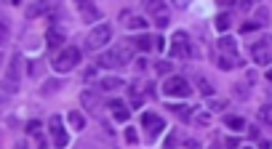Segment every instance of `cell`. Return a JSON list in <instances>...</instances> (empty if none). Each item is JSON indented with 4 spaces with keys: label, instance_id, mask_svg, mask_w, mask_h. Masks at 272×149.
Returning <instances> with one entry per match:
<instances>
[{
    "label": "cell",
    "instance_id": "1",
    "mask_svg": "<svg viewBox=\"0 0 272 149\" xmlns=\"http://www.w3.org/2000/svg\"><path fill=\"white\" fill-rule=\"evenodd\" d=\"M134 56V45L126 43V45H115V48H110L104 56L99 59V67H104V70H117V67H128V61H131Z\"/></svg>",
    "mask_w": 272,
    "mask_h": 149
},
{
    "label": "cell",
    "instance_id": "2",
    "mask_svg": "<svg viewBox=\"0 0 272 149\" xmlns=\"http://www.w3.org/2000/svg\"><path fill=\"white\" fill-rule=\"evenodd\" d=\"M110 40H112V27L110 24H99L86 35V51H99V48H104Z\"/></svg>",
    "mask_w": 272,
    "mask_h": 149
},
{
    "label": "cell",
    "instance_id": "3",
    "mask_svg": "<svg viewBox=\"0 0 272 149\" xmlns=\"http://www.w3.org/2000/svg\"><path fill=\"white\" fill-rule=\"evenodd\" d=\"M163 93H166L168 99H174V96H179V99H187V96L192 93V85L187 83L184 77H179V74H171V77L163 83Z\"/></svg>",
    "mask_w": 272,
    "mask_h": 149
},
{
    "label": "cell",
    "instance_id": "4",
    "mask_svg": "<svg viewBox=\"0 0 272 149\" xmlns=\"http://www.w3.org/2000/svg\"><path fill=\"white\" fill-rule=\"evenodd\" d=\"M78 64H80V48H75V45H67L54 61L56 72H70V70H75Z\"/></svg>",
    "mask_w": 272,
    "mask_h": 149
},
{
    "label": "cell",
    "instance_id": "5",
    "mask_svg": "<svg viewBox=\"0 0 272 149\" xmlns=\"http://www.w3.org/2000/svg\"><path fill=\"white\" fill-rule=\"evenodd\" d=\"M141 128H144V133H147V141H155L157 136L163 133L166 123H163L160 114H155V112H144V114H141Z\"/></svg>",
    "mask_w": 272,
    "mask_h": 149
},
{
    "label": "cell",
    "instance_id": "6",
    "mask_svg": "<svg viewBox=\"0 0 272 149\" xmlns=\"http://www.w3.org/2000/svg\"><path fill=\"white\" fill-rule=\"evenodd\" d=\"M251 56L256 64H272V37H259L251 45Z\"/></svg>",
    "mask_w": 272,
    "mask_h": 149
},
{
    "label": "cell",
    "instance_id": "7",
    "mask_svg": "<svg viewBox=\"0 0 272 149\" xmlns=\"http://www.w3.org/2000/svg\"><path fill=\"white\" fill-rule=\"evenodd\" d=\"M192 54V43H190V35H187L184 30L174 32L171 35V56H176V59H184V56Z\"/></svg>",
    "mask_w": 272,
    "mask_h": 149
},
{
    "label": "cell",
    "instance_id": "8",
    "mask_svg": "<svg viewBox=\"0 0 272 149\" xmlns=\"http://www.w3.org/2000/svg\"><path fill=\"white\" fill-rule=\"evenodd\" d=\"M48 125H51V136H54L56 149H67V144H70V136H67L64 128H61V117H59V114H54V117L48 120Z\"/></svg>",
    "mask_w": 272,
    "mask_h": 149
},
{
    "label": "cell",
    "instance_id": "9",
    "mask_svg": "<svg viewBox=\"0 0 272 149\" xmlns=\"http://www.w3.org/2000/svg\"><path fill=\"white\" fill-rule=\"evenodd\" d=\"M19 64H21V54H14V59H11V67H8V74H5V91L8 93H14L16 91V77H19Z\"/></svg>",
    "mask_w": 272,
    "mask_h": 149
},
{
    "label": "cell",
    "instance_id": "10",
    "mask_svg": "<svg viewBox=\"0 0 272 149\" xmlns=\"http://www.w3.org/2000/svg\"><path fill=\"white\" fill-rule=\"evenodd\" d=\"M67 35L59 30V27H48V32H45V43H48V48H59V45H64Z\"/></svg>",
    "mask_w": 272,
    "mask_h": 149
},
{
    "label": "cell",
    "instance_id": "11",
    "mask_svg": "<svg viewBox=\"0 0 272 149\" xmlns=\"http://www.w3.org/2000/svg\"><path fill=\"white\" fill-rule=\"evenodd\" d=\"M78 11H80V16H83L86 21H96V19L101 16L99 8H96L94 3H80V5H78Z\"/></svg>",
    "mask_w": 272,
    "mask_h": 149
},
{
    "label": "cell",
    "instance_id": "12",
    "mask_svg": "<svg viewBox=\"0 0 272 149\" xmlns=\"http://www.w3.org/2000/svg\"><path fill=\"white\" fill-rule=\"evenodd\" d=\"M219 51H222V54H227V56H237V43L232 37H219Z\"/></svg>",
    "mask_w": 272,
    "mask_h": 149
},
{
    "label": "cell",
    "instance_id": "13",
    "mask_svg": "<svg viewBox=\"0 0 272 149\" xmlns=\"http://www.w3.org/2000/svg\"><path fill=\"white\" fill-rule=\"evenodd\" d=\"M80 101H83V107H86V110L94 112L96 107H99V93H96V91H83Z\"/></svg>",
    "mask_w": 272,
    "mask_h": 149
},
{
    "label": "cell",
    "instance_id": "14",
    "mask_svg": "<svg viewBox=\"0 0 272 149\" xmlns=\"http://www.w3.org/2000/svg\"><path fill=\"white\" fill-rule=\"evenodd\" d=\"M224 125H227V128H232L235 133H240V130L246 128V120H243L240 114H227V117H224Z\"/></svg>",
    "mask_w": 272,
    "mask_h": 149
},
{
    "label": "cell",
    "instance_id": "15",
    "mask_svg": "<svg viewBox=\"0 0 272 149\" xmlns=\"http://www.w3.org/2000/svg\"><path fill=\"white\" fill-rule=\"evenodd\" d=\"M131 43H134L139 51H152V48H155V40H152L150 35H139V37H134Z\"/></svg>",
    "mask_w": 272,
    "mask_h": 149
},
{
    "label": "cell",
    "instance_id": "16",
    "mask_svg": "<svg viewBox=\"0 0 272 149\" xmlns=\"http://www.w3.org/2000/svg\"><path fill=\"white\" fill-rule=\"evenodd\" d=\"M67 123H70L75 130H83V128H86V117H83L80 112H75V110H72L70 114H67Z\"/></svg>",
    "mask_w": 272,
    "mask_h": 149
},
{
    "label": "cell",
    "instance_id": "17",
    "mask_svg": "<svg viewBox=\"0 0 272 149\" xmlns=\"http://www.w3.org/2000/svg\"><path fill=\"white\" fill-rule=\"evenodd\" d=\"M120 85H126L120 77H101V83H99V88L101 91H117Z\"/></svg>",
    "mask_w": 272,
    "mask_h": 149
},
{
    "label": "cell",
    "instance_id": "18",
    "mask_svg": "<svg viewBox=\"0 0 272 149\" xmlns=\"http://www.w3.org/2000/svg\"><path fill=\"white\" fill-rule=\"evenodd\" d=\"M230 24H232V16L227 14V11H224V14H219L216 19H214V27H216L219 32H227V30H230Z\"/></svg>",
    "mask_w": 272,
    "mask_h": 149
},
{
    "label": "cell",
    "instance_id": "19",
    "mask_svg": "<svg viewBox=\"0 0 272 149\" xmlns=\"http://www.w3.org/2000/svg\"><path fill=\"white\" fill-rule=\"evenodd\" d=\"M123 24H126L128 30H147V27H150V21H147V19H141V16H131V19H128V21H123Z\"/></svg>",
    "mask_w": 272,
    "mask_h": 149
},
{
    "label": "cell",
    "instance_id": "20",
    "mask_svg": "<svg viewBox=\"0 0 272 149\" xmlns=\"http://www.w3.org/2000/svg\"><path fill=\"white\" fill-rule=\"evenodd\" d=\"M208 112H222L227 107V99H219V96H208Z\"/></svg>",
    "mask_w": 272,
    "mask_h": 149
},
{
    "label": "cell",
    "instance_id": "21",
    "mask_svg": "<svg viewBox=\"0 0 272 149\" xmlns=\"http://www.w3.org/2000/svg\"><path fill=\"white\" fill-rule=\"evenodd\" d=\"M168 110H174V112H176L181 120H184V123H190V120L195 117V114H192V110H187L184 104H171V107H168Z\"/></svg>",
    "mask_w": 272,
    "mask_h": 149
},
{
    "label": "cell",
    "instance_id": "22",
    "mask_svg": "<svg viewBox=\"0 0 272 149\" xmlns=\"http://www.w3.org/2000/svg\"><path fill=\"white\" fill-rule=\"evenodd\" d=\"M219 67H222V70H232V67H240V59H237V56H219Z\"/></svg>",
    "mask_w": 272,
    "mask_h": 149
},
{
    "label": "cell",
    "instance_id": "23",
    "mask_svg": "<svg viewBox=\"0 0 272 149\" xmlns=\"http://www.w3.org/2000/svg\"><path fill=\"white\" fill-rule=\"evenodd\" d=\"M43 11H45V5H43V3H32V5H27L24 14H27V19H35V16H38V14H43Z\"/></svg>",
    "mask_w": 272,
    "mask_h": 149
},
{
    "label": "cell",
    "instance_id": "24",
    "mask_svg": "<svg viewBox=\"0 0 272 149\" xmlns=\"http://www.w3.org/2000/svg\"><path fill=\"white\" fill-rule=\"evenodd\" d=\"M43 70H45L43 61H30V70H27V72H30V77H40Z\"/></svg>",
    "mask_w": 272,
    "mask_h": 149
},
{
    "label": "cell",
    "instance_id": "25",
    "mask_svg": "<svg viewBox=\"0 0 272 149\" xmlns=\"http://www.w3.org/2000/svg\"><path fill=\"white\" fill-rule=\"evenodd\" d=\"M267 19H270V8L259 5V8H256V24H267Z\"/></svg>",
    "mask_w": 272,
    "mask_h": 149
},
{
    "label": "cell",
    "instance_id": "26",
    "mask_svg": "<svg viewBox=\"0 0 272 149\" xmlns=\"http://www.w3.org/2000/svg\"><path fill=\"white\" fill-rule=\"evenodd\" d=\"M61 88V83L59 80H48V83H45V88H43V96H48V93H56V91Z\"/></svg>",
    "mask_w": 272,
    "mask_h": 149
},
{
    "label": "cell",
    "instance_id": "27",
    "mask_svg": "<svg viewBox=\"0 0 272 149\" xmlns=\"http://www.w3.org/2000/svg\"><path fill=\"white\" fill-rule=\"evenodd\" d=\"M259 117H262L264 123H272V104H264V107H259Z\"/></svg>",
    "mask_w": 272,
    "mask_h": 149
},
{
    "label": "cell",
    "instance_id": "28",
    "mask_svg": "<svg viewBox=\"0 0 272 149\" xmlns=\"http://www.w3.org/2000/svg\"><path fill=\"white\" fill-rule=\"evenodd\" d=\"M197 85H200V91H203V93H206V96H214V85L208 83L206 77H197Z\"/></svg>",
    "mask_w": 272,
    "mask_h": 149
},
{
    "label": "cell",
    "instance_id": "29",
    "mask_svg": "<svg viewBox=\"0 0 272 149\" xmlns=\"http://www.w3.org/2000/svg\"><path fill=\"white\" fill-rule=\"evenodd\" d=\"M112 114H115V120H117V123H128V114H131V112H128L126 107H123V110H115Z\"/></svg>",
    "mask_w": 272,
    "mask_h": 149
},
{
    "label": "cell",
    "instance_id": "30",
    "mask_svg": "<svg viewBox=\"0 0 272 149\" xmlns=\"http://www.w3.org/2000/svg\"><path fill=\"white\" fill-rule=\"evenodd\" d=\"M176 141H179V136H176V133H171L166 141H163V149H174V147H176Z\"/></svg>",
    "mask_w": 272,
    "mask_h": 149
},
{
    "label": "cell",
    "instance_id": "31",
    "mask_svg": "<svg viewBox=\"0 0 272 149\" xmlns=\"http://www.w3.org/2000/svg\"><path fill=\"white\" fill-rule=\"evenodd\" d=\"M195 120H197L200 125H208V123H211V114H208V112H197Z\"/></svg>",
    "mask_w": 272,
    "mask_h": 149
},
{
    "label": "cell",
    "instance_id": "32",
    "mask_svg": "<svg viewBox=\"0 0 272 149\" xmlns=\"http://www.w3.org/2000/svg\"><path fill=\"white\" fill-rule=\"evenodd\" d=\"M155 70L160 72V74H168V72H171V64H168V61H157Z\"/></svg>",
    "mask_w": 272,
    "mask_h": 149
},
{
    "label": "cell",
    "instance_id": "33",
    "mask_svg": "<svg viewBox=\"0 0 272 149\" xmlns=\"http://www.w3.org/2000/svg\"><path fill=\"white\" fill-rule=\"evenodd\" d=\"M38 130H40V123H38V120H30V123H27V133H32V136H35Z\"/></svg>",
    "mask_w": 272,
    "mask_h": 149
},
{
    "label": "cell",
    "instance_id": "34",
    "mask_svg": "<svg viewBox=\"0 0 272 149\" xmlns=\"http://www.w3.org/2000/svg\"><path fill=\"white\" fill-rule=\"evenodd\" d=\"M126 141L128 144H136V141H139V136H136L134 128H126Z\"/></svg>",
    "mask_w": 272,
    "mask_h": 149
},
{
    "label": "cell",
    "instance_id": "35",
    "mask_svg": "<svg viewBox=\"0 0 272 149\" xmlns=\"http://www.w3.org/2000/svg\"><path fill=\"white\" fill-rule=\"evenodd\" d=\"M224 147H227V149H240V141H237L235 136H230V139L224 141Z\"/></svg>",
    "mask_w": 272,
    "mask_h": 149
},
{
    "label": "cell",
    "instance_id": "36",
    "mask_svg": "<svg viewBox=\"0 0 272 149\" xmlns=\"http://www.w3.org/2000/svg\"><path fill=\"white\" fill-rule=\"evenodd\" d=\"M155 24L160 27V30H163V27H168V16H166V14H160V16L155 19Z\"/></svg>",
    "mask_w": 272,
    "mask_h": 149
},
{
    "label": "cell",
    "instance_id": "37",
    "mask_svg": "<svg viewBox=\"0 0 272 149\" xmlns=\"http://www.w3.org/2000/svg\"><path fill=\"white\" fill-rule=\"evenodd\" d=\"M107 107H110V110H112V112H115V110H123V101L112 99V101H110V104H107Z\"/></svg>",
    "mask_w": 272,
    "mask_h": 149
},
{
    "label": "cell",
    "instance_id": "38",
    "mask_svg": "<svg viewBox=\"0 0 272 149\" xmlns=\"http://www.w3.org/2000/svg\"><path fill=\"white\" fill-rule=\"evenodd\" d=\"M155 48L163 51V48H166V40H163V37H155Z\"/></svg>",
    "mask_w": 272,
    "mask_h": 149
},
{
    "label": "cell",
    "instance_id": "39",
    "mask_svg": "<svg viewBox=\"0 0 272 149\" xmlns=\"http://www.w3.org/2000/svg\"><path fill=\"white\" fill-rule=\"evenodd\" d=\"M253 27H256V21H248V24H243V27H240V30H243V32H251V30H253Z\"/></svg>",
    "mask_w": 272,
    "mask_h": 149
},
{
    "label": "cell",
    "instance_id": "40",
    "mask_svg": "<svg viewBox=\"0 0 272 149\" xmlns=\"http://www.w3.org/2000/svg\"><path fill=\"white\" fill-rule=\"evenodd\" d=\"M187 147H190V149H200V144H197L195 139H190V141H187Z\"/></svg>",
    "mask_w": 272,
    "mask_h": 149
},
{
    "label": "cell",
    "instance_id": "41",
    "mask_svg": "<svg viewBox=\"0 0 272 149\" xmlns=\"http://www.w3.org/2000/svg\"><path fill=\"white\" fill-rule=\"evenodd\" d=\"M267 80H270V83H272V70H267Z\"/></svg>",
    "mask_w": 272,
    "mask_h": 149
},
{
    "label": "cell",
    "instance_id": "42",
    "mask_svg": "<svg viewBox=\"0 0 272 149\" xmlns=\"http://www.w3.org/2000/svg\"><path fill=\"white\" fill-rule=\"evenodd\" d=\"M208 149H219V144H216V141H214V144H211V147H208Z\"/></svg>",
    "mask_w": 272,
    "mask_h": 149
},
{
    "label": "cell",
    "instance_id": "43",
    "mask_svg": "<svg viewBox=\"0 0 272 149\" xmlns=\"http://www.w3.org/2000/svg\"><path fill=\"white\" fill-rule=\"evenodd\" d=\"M243 149H248V147H243Z\"/></svg>",
    "mask_w": 272,
    "mask_h": 149
}]
</instances>
